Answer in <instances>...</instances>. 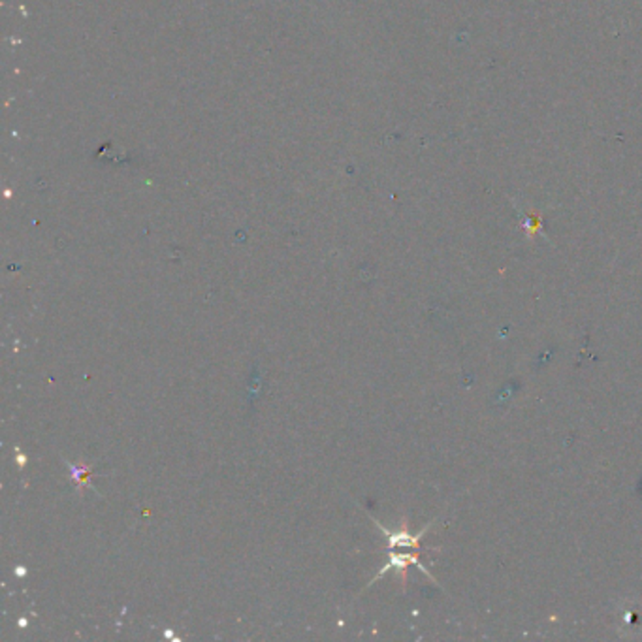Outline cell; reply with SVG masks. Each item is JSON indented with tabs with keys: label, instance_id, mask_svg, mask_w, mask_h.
Masks as SVG:
<instances>
[{
	"label": "cell",
	"instance_id": "cell-1",
	"mask_svg": "<svg viewBox=\"0 0 642 642\" xmlns=\"http://www.w3.org/2000/svg\"><path fill=\"white\" fill-rule=\"evenodd\" d=\"M373 522H375V525H377L380 531L385 533V535L388 537L390 548H392V547H402V548H415V550H416V548H418V542H420V539H422V535L426 533V529H422V531L418 533V535H411V533L407 531V527H403L402 531H398V533H390L387 527H382V525H380L377 520H373Z\"/></svg>",
	"mask_w": 642,
	"mask_h": 642
},
{
	"label": "cell",
	"instance_id": "cell-2",
	"mask_svg": "<svg viewBox=\"0 0 642 642\" xmlns=\"http://www.w3.org/2000/svg\"><path fill=\"white\" fill-rule=\"evenodd\" d=\"M68 467H70V473H72V481L76 482V484H80V482H85V484H87V486H91V482H89V473H91V469H89V467H83V469H80V467H73V463H70V461H68Z\"/></svg>",
	"mask_w": 642,
	"mask_h": 642
}]
</instances>
